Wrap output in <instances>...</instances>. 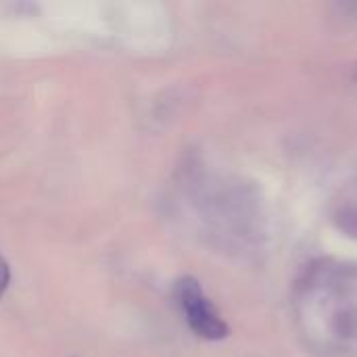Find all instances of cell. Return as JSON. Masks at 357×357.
Returning <instances> with one entry per match:
<instances>
[{"mask_svg": "<svg viewBox=\"0 0 357 357\" xmlns=\"http://www.w3.org/2000/svg\"><path fill=\"white\" fill-rule=\"evenodd\" d=\"M8 284H10V268H8L6 259L0 255V299L4 297Z\"/></svg>", "mask_w": 357, "mask_h": 357, "instance_id": "cell-2", "label": "cell"}, {"mask_svg": "<svg viewBox=\"0 0 357 357\" xmlns=\"http://www.w3.org/2000/svg\"><path fill=\"white\" fill-rule=\"evenodd\" d=\"M176 299L184 312L190 331L207 341H220L228 337V326L203 293L201 284L192 276H184L176 282Z\"/></svg>", "mask_w": 357, "mask_h": 357, "instance_id": "cell-1", "label": "cell"}]
</instances>
